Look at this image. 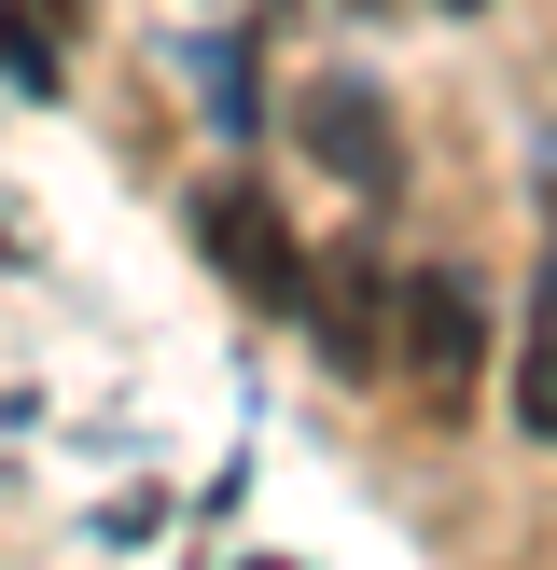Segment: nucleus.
Here are the masks:
<instances>
[{"instance_id": "nucleus-1", "label": "nucleus", "mask_w": 557, "mask_h": 570, "mask_svg": "<svg viewBox=\"0 0 557 570\" xmlns=\"http://www.w3.org/2000/svg\"><path fill=\"white\" fill-rule=\"evenodd\" d=\"M306 139H321V167H349V181H390V139H377V98H362V83H321V98H306Z\"/></svg>"}, {"instance_id": "nucleus-2", "label": "nucleus", "mask_w": 557, "mask_h": 570, "mask_svg": "<svg viewBox=\"0 0 557 570\" xmlns=\"http://www.w3.org/2000/svg\"><path fill=\"white\" fill-rule=\"evenodd\" d=\"M516 417L557 445V250H544V293H529V348H516Z\"/></svg>"}, {"instance_id": "nucleus-3", "label": "nucleus", "mask_w": 557, "mask_h": 570, "mask_svg": "<svg viewBox=\"0 0 557 570\" xmlns=\"http://www.w3.org/2000/svg\"><path fill=\"white\" fill-rule=\"evenodd\" d=\"M460 362H473V293L418 278V376H460Z\"/></svg>"}]
</instances>
